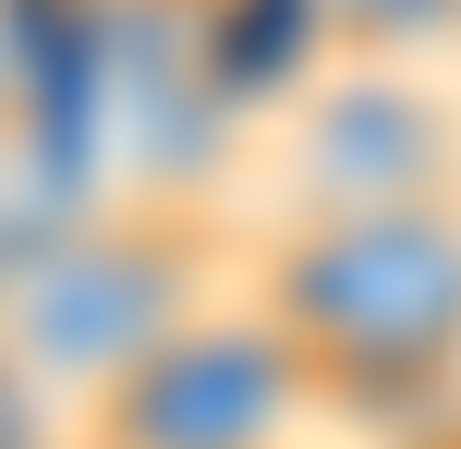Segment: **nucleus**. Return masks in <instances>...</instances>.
Returning <instances> with one entry per match:
<instances>
[{
  "instance_id": "3",
  "label": "nucleus",
  "mask_w": 461,
  "mask_h": 449,
  "mask_svg": "<svg viewBox=\"0 0 461 449\" xmlns=\"http://www.w3.org/2000/svg\"><path fill=\"white\" fill-rule=\"evenodd\" d=\"M303 413H328V389L243 292V304H207L194 328H170L134 377L97 389L86 449H292Z\"/></svg>"
},
{
  "instance_id": "4",
  "label": "nucleus",
  "mask_w": 461,
  "mask_h": 449,
  "mask_svg": "<svg viewBox=\"0 0 461 449\" xmlns=\"http://www.w3.org/2000/svg\"><path fill=\"white\" fill-rule=\"evenodd\" d=\"M279 183H292V219L461 194V110L401 61H340L279 121Z\"/></svg>"
},
{
  "instance_id": "5",
  "label": "nucleus",
  "mask_w": 461,
  "mask_h": 449,
  "mask_svg": "<svg viewBox=\"0 0 461 449\" xmlns=\"http://www.w3.org/2000/svg\"><path fill=\"white\" fill-rule=\"evenodd\" d=\"M0 449H61V401L0 353Z\"/></svg>"
},
{
  "instance_id": "2",
  "label": "nucleus",
  "mask_w": 461,
  "mask_h": 449,
  "mask_svg": "<svg viewBox=\"0 0 461 449\" xmlns=\"http://www.w3.org/2000/svg\"><path fill=\"white\" fill-rule=\"evenodd\" d=\"M207 280H219V243L194 231L183 207L73 219V231H49L37 256L13 267V292H0V353H13L49 401L86 413L110 377H134L170 328H194V316L219 304Z\"/></svg>"
},
{
  "instance_id": "1",
  "label": "nucleus",
  "mask_w": 461,
  "mask_h": 449,
  "mask_svg": "<svg viewBox=\"0 0 461 449\" xmlns=\"http://www.w3.org/2000/svg\"><path fill=\"white\" fill-rule=\"evenodd\" d=\"M243 292L303 353V377L352 413H413L461 389V194L279 219Z\"/></svg>"
}]
</instances>
